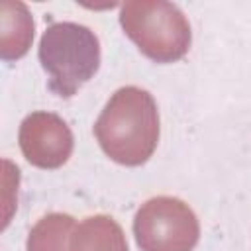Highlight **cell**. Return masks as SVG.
Instances as JSON below:
<instances>
[{"mask_svg":"<svg viewBox=\"0 0 251 251\" xmlns=\"http://www.w3.org/2000/svg\"><path fill=\"white\" fill-rule=\"evenodd\" d=\"M76 224L69 214L53 212L43 216L31 229L25 241L27 251H71V235Z\"/></svg>","mask_w":251,"mask_h":251,"instance_id":"obj_8","label":"cell"},{"mask_svg":"<svg viewBox=\"0 0 251 251\" xmlns=\"http://www.w3.org/2000/svg\"><path fill=\"white\" fill-rule=\"evenodd\" d=\"M120 25L137 49L155 63L180 61L192 43L182 10L165 0H129L120 8Z\"/></svg>","mask_w":251,"mask_h":251,"instance_id":"obj_3","label":"cell"},{"mask_svg":"<svg viewBox=\"0 0 251 251\" xmlns=\"http://www.w3.org/2000/svg\"><path fill=\"white\" fill-rule=\"evenodd\" d=\"M37 55L51 92L71 98L98 73L100 41L82 24L55 22L43 31Z\"/></svg>","mask_w":251,"mask_h":251,"instance_id":"obj_2","label":"cell"},{"mask_svg":"<svg viewBox=\"0 0 251 251\" xmlns=\"http://www.w3.org/2000/svg\"><path fill=\"white\" fill-rule=\"evenodd\" d=\"M71 251H129L122 226L106 216L84 218L71 235Z\"/></svg>","mask_w":251,"mask_h":251,"instance_id":"obj_7","label":"cell"},{"mask_svg":"<svg viewBox=\"0 0 251 251\" xmlns=\"http://www.w3.org/2000/svg\"><path fill=\"white\" fill-rule=\"evenodd\" d=\"M33 18L24 2L6 0L0 6V57L2 61L22 59L33 41Z\"/></svg>","mask_w":251,"mask_h":251,"instance_id":"obj_6","label":"cell"},{"mask_svg":"<svg viewBox=\"0 0 251 251\" xmlns=\"http://www.w3.org/2000/svg\"><path fill=\"white\" fill-rule=\"evenodd\" d=\"M133 235L141 251H192L200 237V224L180 198L155 196L137 210Z\"/></svg>","mask_w":251,"mask_h":251,"instance_id":"obj_4","label":"cell"},{"mask_svg":"<svg viewBox=\"0 0 251 251\" xmlns=\"http://www.w3.org/2000/svg\"><path fill=\"white\" fill-rule=\"evenodd\" d=\"M20 149L27 163L39 169H59L73 153V131L53 112H33L24 118L18 133Z\"/></svg>","mask_w":251,"mask_h":251,"instance_id":"obj_5","label":"cell"},{"mask_svg":"<svg viewBox=\"0 0 251 251\" xmlns=\"http://www.w3.org/2000/svg\"><path fill=\"white\" fill-rule=\"evenodd\" d=\"M159 133L157 102L139 86L118 88L94 124L100 149L126 167L147 163L157 149Z\"/></svg>","mask_w":251,"mask_h":251,"instance_id":"obj_1","label":"cell"}]
</instances>
